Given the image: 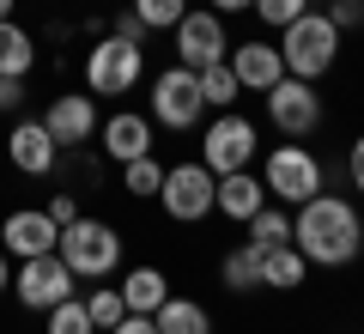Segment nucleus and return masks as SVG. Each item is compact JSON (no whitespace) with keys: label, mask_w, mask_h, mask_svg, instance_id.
Here are the masks:
<instances>
[{"label":"nucleus","mask_w":364,"mask_h":334,"mask_svg":"<svg viewBox=\"0 0 364 334\" xmlns=\"http://www.w3.org/2000/svg\"><path fill=\"white\" fill-rule=\"evenodd\" d=\"M291 249H298L310 268H346L364 249V219L346 194H310V201L291 207Z\"/></svg>","instance_id":"obj_1"},{"label":"nucleus","mask_w":364,"mask_h":334,"mask_svg":"<svg viewBox=\"0 0 364 334\" xmlns=\"http://www.w3.org/2000/svg\"><path fill=\"white\" fill-rule=\"evenodd\" d=\"M279 61H286V73L291 79H322V73H334V61H340V31L328 25V13H304V19H291L286 31H279Z\"/></svg>","instance_id":"obj_2"},{"label":"nucleus","mask_w":364,"mask_h":334,"mask_svg":"<svg viewBox=\"0 0 364 334\" xmlns=\"http://www.w3.org/2000/svg\"><path fill=\"white\" fill-rule=\"evenodd\" d=\"M55 256H61L79 280H109V273L122 268V231L109 219H73V225H61Z\"/></svg>","instance_id":"obj_3"},{"label":"nucleus","mask_w":364,"mask_h":334,"mask_svg":"<svg viewBox=\"0 0 364 334\" xmlns=\"http://www.w3.org/2000/svg\"><path fill=\"white\" fill-rule=\"evenodd\" d=\"M146 79V49L128 37H97L85 49V91L91 98H128Z\"/></svg>","instance_id":"obj_4"},{"label":"nucleus","mask_w":364,"mask_h":334,"mask_svg":"<svg viewBox=\"0 0 364 334\" xmlns=\"http://www.w3.org/2000/svg\"><path fill=\"white\" fill-rule=\"evenodd\" d=\"M261 182H267V201L298 207V201H310V194H322V158H316L304 140L267 146V158H261Z\"/></svg>","instance_id":"obj_5"},{"label":"nucleus","mask_w":364,"mask_h":334,"mask_svg":"<svg viewBox=\"0 0 364 334\" xmlns=\"http://www.w3.org/2000/svg\"><path fill=\"white\" fill-rule=\"evenodd\" d=\"M213 189H219V177H213L200 158H188V165H164V182H158V207H164L176 225H195V219L213 213Z\"/></svg>","instance_id":"obj_6"},{"label":"nucleus","mask_w":364,"mask_h":334,"mask_svg":"<svg viewBox=\"0 0 364 334\" xmlns=\"http://www.w3.org/2000/svg\"><path fill=\"white\" fill-rule=\"evenodd\" d=\"M176 67H188V73H200V67H219L225 55H231V37H225V19L213 13V6H188V13L176 19Z\"/></svg>","instance_id":"obj_7"},{"label":"nucleus","mask_w":364,"mask_h":334,"mask_svg":"<svg viewBox=\"0 0 364 334\" xmlns=\"http://www.w3.org/2000/svg\"><path fill=\"white\" fill-rule=\"evenodd\" d=\"M261 98H267V122L286 134V140H310V134L322 128V98H316L310 79H291L286 73L279 85L261 91Z\"/></svg>","instance_id":"obj_8"},{"label":"nucleus","mask_w":364,"mask_h":334,"mask_svg":"<svg viewBox=\"0 0 364 334\" xmlns=\"http://www.w3.org/2000/svg\"><path fill=\"white\" fill-rule=\"evenodd\" d=\"M255 122L237 116V110H219V122L207 128V152H200V165L213 170V177H231V170H255Z\"/></svg>","instance_id":"obj_9"},{"label":"nucleus","mask_w":364,"mask_h":334,"mask_svg":"<svg viewBox=\"0 0 364 334\" xmlns=\"http://www.w3.org/2000/svg\"><path fill=\"white\" fill-rule=\"evenodd\" d=\"M152 116H158V128H176V134H188L200 116H207L200 79L188 73V67H164V73L152 79Z\"/></svg>","instance_id":"obj_10"},{"label":"nucleus","mask_w":364,"mask_h":334,"mask_svg":"<svg viewBox=\"0 0 364 334\" xmlns=\"http://www.w3.org/2000/svg\"><path fill=\"white\" fill-rule=\"evenodd\" d=\"M13 292H18V304H25V310H55L61 298H73V292H79V273H73V268H67V261L49 249V256L18 261Z\"/></svg>","instance_id":"obj_11"},{"label":"nucleus","mask_w":364,"mask_h":334,"mask_svg":"<svg viewBox=\"0 0 364 334\" xmlns=\"http://www.w3.org/2000/svg\"><path fill=\"white\" fill-rule=\"evenodd\" d=\"M55 244H61V225H55L43 207H13V213L0 219V249H6V256H18V261L49 256Z\"/></svg>","instance_id":"obj_12"},{"label":"nucleus","mask_w":364,"mask_h":334,"mask_svg":"<svg viewBox=\"0 0 364 334\" xmlns=\"http://www.w3.org/2000/svg\"><path fill=\"white\" fill-rule=\"evenodd\" d=\"M43 128L55 134V146H85V140H97V103H91V91H61V98H49Z\"/></svg>","instance_id":"obj_13"},{"label":"nucleus","mask_w":364,"mask_h":334,"mask_svg":"<svg viewBox=\"0 0 364 334\" xmlns=\"http://www.w3.org/2000/svg\"><path fill=\"white\" fill-rule=\"evenodd\" d=\"M225 67L237 73V85H243V91H267V85H279V79H286V61H279V43H267V37L231 43Z\"/></svg>","instance_id":"obj_14"},{"label":"nucleus","mask_w":364,"mask_h":334,"mask_svg":"<svg viewBox=\"0 0 364 334\" xmlns=\"http://www.w3.org/2000/svg\"><path fill=\"white\" fill-rule=\"evenodd\" d=\"M97 146L109 152V165H134L152 152V116L140 110H116L109 122H97Z\"/></svg>","instance_id":"obj_15"},{"label":"nucleus","mask_w":364,"mask_h":334,"mask_svg":"<svg viewBox=\"0 0 364 334\" xmlns=\"http://www.w3.org/2000/svg\"><path fill=\"white\" fill-rule=\"evenodd\" d=\"M6 158H13L18 177H49V170L61 165V146H55V134L43 128V122H13V134H6Z\"/></svg>","instance_id":"obj_16"},{"label":"nucleus","mask_w":364,"mask_h":334,"mask_svg":"<svg viewBox=\"0 0 364 334\" xmlns=\"http://www.w3.org/2000/svg\"><path fill=\"white\" fill-rule=\"evenodd\" d=\"M213 207H219L225 219H237V225H249V219L267 207V182H261L255 170H231V177H219V189H213Z\"/></svg>","instance_id":"obj_17"},{"label":"nucleus","mask_w":364,"mask_h":334,"mask_svg":"<svg viewBox=\"0 0 364 334\" xmlns=\"http://www.w3.org/2000/svg\"><path fill=\"white\" fill-rule=\"evenodd\" d=\"M116 292L128 304V316H158V304L170 298V280H164V268H128Z\"/></svg>","instance_id":"obj_18"},{"label":"nucleus","mask_w":364,"mask_h":334,"mask_svg":"<svg viewBox=\"0 0 364 334\" xmlns=\"http://www.w3.org/2000/svg\"><path fill=\"white\" fill-rule=\"evenodd\" d=\"M304 273H310V261H304L291 244L261 249V292H298V286H304Z\"/></svg>","instance_id":"obj_19"},{"label":"nucleus","mask_w":364,"mask_h":334,"mask_svg":"<svg viewBox=\"0 0 364 334\" xmlns=\"http://www.w3.org/2000/svg\"><path fill=\"white\" fill-rule=\"evenodd\" d=\"M31 67H37V37H31L18 19H0V73L25 79Z\"/></svg>","instance_id":"obj_20"},{"label":"nucleus","mask_w":364,"mask_h":334,"mask_svg":"<svg viewBox=\"0 0 364 334\" xmlns=\"http://www.w3.org/2000/svg\"><path fill=\"white\" fill-rule=\"evenodd\" d=\"M152 322H158V334H213L207 304H195V298H164Z\"/></svg>","instance_id":"obj_21"},{"label":"nucleus","mask_w":364,"mask_h":334,"mask_svg":"<svg viewBox=\"0 0 364 334\" xmlns=\"http://www.w3.org/2000/svg\"><path fill=\"white\" fill-rule=\"evenodd\" d=\"M219 273H225V292H261V249H249V244H237L231 256L219 261Z\"/></svg>","instance_id":"obj_22"},{"label":"nucleus","mask_w":364,"mask_h":334,"mask_svg":"<svg viewBox=\"0 0 364 334\" xmlns=\"http://www.w3.org/2000/svg\"><path fill=\"white\" fill-rule=\"evenodd\" d=\"M279 244H291V213L279 201H267L249 219V249H279Z\"/></svg>","instance_id":"obj_23"},{"label":"nucleus","mask_w":364,"mask_h":334,"mask_svg":"<svg viewBox=\"0 0 364 334\" xmlns=\"http://www.w3.org/2000/svg\"><path fill=\"white\" fill-rule=\"evenodd\" d=\"M195 79H200V98H207V110H231V103L243 98V85H237V73H231L225 61H219V67H200Z\"/></svg>","instance_id":"obj_24"},{"label":"nucleus","mask_w":364,"mask_h":334,"mask_svg":"<svg viewBox=\"0 0 364 334\" xmlns=\"http://www.w3.org/2000/svg\"><path fill=\"white\" fill-rule=\"evenodd\" d=\"M158 182H164V165H158V152H146V158H134V165H122V189L140 194V201H152Z\"/></svg>","instance_id":"obj_25"},{"label":"nucleus","mask_w":364,"mask_h":334,"mask_svg":"<svg viewBox=\"0 0 364 334\" xmlns=\"http://www.w3.org/2000/svg\"><path fill=\"white\" fill-rule=\"evenodd\" d=\"M182 13H188V0H134V19L146 31H176Z\"/></svg>","instance_id":"obj_26"},{"label":"nucleus","mask_w":364,"mask_h":334,"mask_svg":"<svg viewBox=\"0 0 364 334\" xmlns=\"http://www.w3.org/2000/svg\"><path fill=\"white\" fill-rule=\"evenodd\" d=\"M43 316H49V334H97L79 298H61V304H55V310H43Z\"/></svg>","instance_id":"obj_27"},{"label":"nucleus","mask_w":364,"mask_h":334,"mask_svg":"<svg viewBox=\"0 0 364 334\" xmlns=\"http://www.w3.org/2000/svg\"><path fill=\"white\" fill-rule=\"evenodd\" d=\"M79 304H85V316H91V328H116L122 316H128V304H122V292H91V298H79Z\"/></svg>","instance_id":"obj_28"},{"label":"nucleus","mask_w":364,"mask_h":334,"mask_svg":"<svg viewBox=\"0 0 364 334\" xmlns=\"http://www.w3.org/2000/svg\"><path fill=\"white\" fill-rule=\"evenodd\" d=\"M249 13H255L267 31H286L291 19H304V13H310V0H255Z\"/></svg>","instance_id":"obj_29"},{"label":"nucleus","mask_w":364,"mask_h":334,"mask_svg":"<svg viewBox=\"0 0 364 334\" xmlns=\"http://www.w3.org/2000/svg\"><path fill=\"white\" fill-rule=\"evenodd\" d=\"M328 25L346 37V31H358L364 25V0H328Z\"/></svg>","instance_id":"obj_30"},{"label":"nucleus","mask_w":364,"mask_h":334,"mask_svg":"<svg viewBox=\"0 0 364 334\" xmlns=\"http://www.w3.org/2000/svg\"><path fill=\"white\" fill-rule=\"evenodd\" d=\"M109 37H128V43H146V37H152V31H146L140 19H134V6H128V13H116V25H109Z\"/></svg>","instance_id":"obj_31"},{"label":"nucleus","mask_w":364,"mask_h":334,"mask_svg":"<svg viewBox=\"0 0 364 334\" xmlns=\"http://www.w3.org/2000/svg\"><path fill=\"white\" fill-rule=\"evenodd\" d=\"M43 213H49L55 225H73V219H79V201H73V194H49V207H43Z\"/></svg>","instance_id":"obj_32"},{"label":"nucleus","mask_w":364,"mask_h":334,"mask_svg":"<svg viewBox=\"0 0 364 334\" xmlns=\"http://www.w3.org/2000/svg\"><path fill=\"white\" fill-rule=\"evenodd\" d=\"M18 103H25V79H6V73H0V116H13Z\"/></svg>","instance_id":"obj_33"},{"label":"nucleus","mask_w":364,"mask_h":334,"mask_svg":"<svg viewBox=\"0 0 364 334\" xmlns=\"http://www.w3.org/2000/svg\"><path fill=\"white\" fill-rule=\"evenodd\" d=\"M346 170H352V189L364 194V134L352 140V152H346Z\"/></svg>","instance_id":"obj_34"},{"label":"nucleus","mask_w":364,"mask_h":334,"mask_svg":"<svg viewBox=\"0 0 364 334\" xmlns=\"http://www.w3.org/2000/svg\"><path fill=\"white\" fill-rule=\"evenodd\" d=\"M109 334H158V322H152V316H122Z\"/></svg>","instance_id":"obj_35"},{"label":"nucleus","mask_w":364,"mask_h":334,"mask_svg":"<svg viewBox=\"0 0 364 334\" xmlns=\"http://www.w3.org/2000/svg\"><path fill=\"white\" fill-rule=\"evenodd\" d=\"M207 6H213V13L225 19V13H249V6H255V0H207Z\"/></svg>","instance_id":"obj_36"},{"label":"nucleus","mask_w":364,"mask_h":334,"mask_svg":"<svg viewBox=\"0 0 364 334\" xmlns=\"http://www.w3.org/2000/svg\"><path fill=\"white\" fill-rule=\"evenodd\" d=\"M6 280H13V261H6V249H0V292H6Z\"/></svg>","instance_id":"obj_37"},{"label":"nucleus","mask_w":364,"mask_h":334,"mask_svg":"<svg viewBox=\"0 0 364 334\" xmlns=\"http://www.w3.org/2000/svg\"><path fill=\"white\" fill-rule=\"evenodd\" d=\"M13 6H18V0H0V19H13Z\"/></svg>","instance_id":"obj_38"}]
</instances>
